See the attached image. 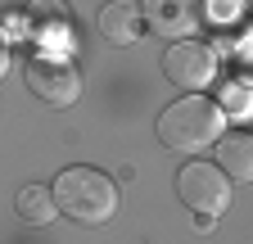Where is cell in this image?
<instances>
[{"instance_id": "277c9868", "label": "cell", "mask_w": 253, "mask_h": 244, "mask_svg": "<svg viewBox=\"0 0 253 244\" xmlns=\"http://www.w3.org/2000/svg\"><path fill=\"white\" fill-rule=\"evenodd\" d=\"M176 195L185 208L217 217L231 208V176L221 172V163H185L176 172Z\"/></svg>"}, {"instance_id": "6da1fadb", "label": "cell", "mask_w": 253, "mask_h": 244, "mask_svg": "<svg viewBox=\"0 0 253 244\" xmlns=\"http://www.w3.org/2000/svg\"><path fill=\"white\" fill-rule=\"evenodd\" d=\"M54 199H59V212L73 217L77 226H104L118 212V186H113V176L100 172V167H86V163L59 172Z\"/></svg>"}, {"instance_id": "8992f818", "label": "cell", "mask_w": 253, "mask_h": 244, "mask_svg": "<svg viewBox=\"0 0 253 244\" xmlns=\"http://www.w3.org/2000/svg\"><path fill=\"white\" fill-rule=\"evenodd\" d=\"M140 5H145V27L172 41H190V32L204 18L199 0H140Z\"/></svg>"}, {"instance_id": "9c48e42d", "label": "cell", "mask_w": 253, "mask_h": 244, "mask_svg": "<svg viewBox=\"0 0 253 244\" xmlns=\"http://www.w3.org/2000/svg\"><path fill=\"white\" fill-rule=\"evenodd\" d=\"M27 18L37 23V37H50V41H63L73 27V14L63 0H32L27 5Z\"/></svg>"}, {"instance_id": "ba28073f", "label": "cell", "mask_w": 253, "mask_h": 244, "mask_svg": "<svg viewBox=\"0 0 253 244\" xmlns=\"http://www.w3.org/2000/svg\"><path fill=\"white\" fill-rule=\"evenodd\" d=\"M217 163L231 181H253V136L249 131H226L217 140Z\"/></svg>"}, {"instance_id": "7a4b0ae2", "label": "cell", "mask_w": 253, "mask_h": 244, "mask_svg": "<svg viewBox=\"0 0 253 244\" xmlns=\"http://www.w3.org/2000/svg\"><path fill=\"white\" fill-rule=\"evenodd\" d=\"M158 136L176 154H195V149L226 136L221 131V109L204 95H185V100H176V104H168L158 113Z\"/></svg>"}, {"instance_id": "5b68a950", "label": "cell", "mask_w": 253, "mask_h": 244, "mask_svg": "<svg viewBox=\"0 0 253 244\" xmlns=\"http://www.w3.org/2000/svg\"><path fill=\"white\" fill-rule=\"evenodd\" d=\"M163 73L185 95H199L217 73V59H212V50L204 41H172V50L163 54Z\"/></svg>"}, {"instance_id": "52a82bcc", "label": "cell", "mask_w": 253, "mask_h": 244, "mask_svg": "<svg viewBox=\"0 0 253 244\" xmlns=\"http://www.w3.org/2000/svg\"><path fill=\"white\" fill-rule=\"evenodd\" d=\"M100 32L113 45L140 41V32H145V5H136V0H109V5L100 9Z\"/></svg>"}, {"instance_id": "8fae6325", "label": "cell", "mask_w": 253, "mask_h": 244, "mask_svg": "<svg viewBox=\"0 0 253 244\" xmlns=\"http://www.w3.org/2000/svg\"><path fill=\"white\" fill-rule=\"evenodd\" d=\"M249 9H253V0H249Z\"/></svg>"}, {"instance_id": "30bf717a", "label": "cell", "mask_w": 253, "mask_h": 244, "mask_svg": "<svg viewBox=\"0 0 253 244\" xmlns=\"http://www.w3.org/2000/svg\"><path fill=\"white\" fill-rule=\"evenodd\" d=\"M14 203H18V217H23V222H50L54 212H59V199H54V190H45V186H23Z\"/></svg>"}, {"instance_id": "3957f363", "label": "cell", "mask_w": 253, "mask_h": 244, "mask_svg": "<svg viewBox=\"0 0 253 244\" xmlns=\"http://www.w3.org/2000/svg\"><path fill=\"white\" fill-rule=\"evenodd\" d=\"M23 77H27V90L41 104H50V109H68L82 95V73H77L73 59H63V54H37L23 68Z\"/></svg>"}]
</instances>
